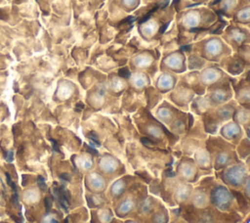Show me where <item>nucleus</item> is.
<instances>
[{
  "mask_svg": "<svg viewBox=\"0 0 250 223\" xmlns=\"http://www.w3.org/2000/svg\"><path fill=\"white\" fill-rule=\"evenodd\" d=\"M125 156L131 173L146 169L154 177H159L161 172L173 165L175 156L170 149H162L144 140L127 142Z\"/></svg>",
  "mask_w": 250,
  "mask_h": 223,
  "instance_id": "f257e3e1",
  "label": "nucleus"
},
{
  "mask_svg": "<svg viewBox=\"0 0 250 223\" xmlns=\"http://www.w3.org/2000/svg\"><path fill=\"white\" fill-rule=\"evenodd\" d=\"M209 201L210 204L217 209L228 213H237L243 220L250 214V201L242 192L227 187L216 178L209 190Z\"/></svg>",
  "mask_w": 250,
  "mask_h": 223,
  "instance_id": "423d86ee",
  "label": "nucleus"
},
{
  "mask_svg": "<svg viewBox=\"0 0 250 223\" xmlns=\"http://www.w3.org/2000/svg\"><path fill=\"white\" fill-rule=\"evenodd\" d=\"M189 1L192 2L196 6H200V5H208L213 0H189Z\"/></svg>",
  "mask_w": 250,
  "mask_h": 223,
  "instance_id": "864d4df0",
  "label": "nucleus"
},
{
  "mask_svg": "<svg viewBox=\"0 0 250 223\" xmlns=\"http://www.w3.org/2000/svg\"><path fill=\"white\" fill-rule=\"evenodd\" d=\"M208 134L205 132L201 118L193 114V121L188 132L180 137L178 143L170 149L175 158L182 156H191L200 147L205 146Z\"/></svg>",
  "mask_w": 250,
  "mask_h": 223,
  "instance_id": "9d476101",
  "label": "nucleus"
},
{
  "mask_svg": "<svg viewBox=\"0 0 250 223\" xmlns=\"http://www.w3.org/2000/svg\"><path fill=\"white\" fill-rule=\"evenodd\" d=\"M246 26H247V27H248V28H249V29H250V22H249V23H248V24H247V25H246Z\"/></svg>",
  "mask_w": 250,
  "mask_h": 223,
  "instance_id": "0e129e2a",
  "label": "nucleus"
},
{
  "mask_svg": "<svg viewBox=\"0 0 250 223\" xmlns=\"http://www.w3.org/2000/svg\"><path fill=\"white\" fill-rule=\"evenodd\" d=\"M134 217L141 218L148 223H169L170 211L169 207L159 198L148 194Z\"/></svg>",
  "mask_w": 250,
  "mask_h": 223,
  "instance_id": "4468645a",
  "label": "nucleus"
},
{
  "mask_svg": "<svg viewBox=\"0 0 250 223\" xmlns=\"http://www.w3.org/2000/svg\"><path fill=\"white\" fill-rule=\"evenodd\" d=\"M131 117L142 140L151 145L162 149H172L180 139L157 120L146 107L132 113Z\"/></svg>",
  "mask_w": 250,
  "mask_h": 223,
  "instance_id": "20e7f679",
  "label": "nucleus"
},
{
  "mask_svg": "<svg viewBox=\"0 0 250 223\" xmlns=\"http://www.w3.org/2000/svg\"><path fill=\"white\" fill-rule=\"evenodd\" d=\"M229 21L238 24L247 25L250 22V4L240 5L234 11Z\"/></svg>",
  "mask_w": 250,
  "mask_h": 223,
  "instance_id": "c03bdc74",
  "label": "nucleus"
},
{
  "mask_svg": "<svg viewBox=\"0 0 250 223\" xmlns=\"http://www.w3.org/2000/svg\"><path fill=\"white\" fill-rule=\"evenodd\" d=\"M38 184H39V186L41 187V189H43V190H45L46 189V184H45V180H44V178L42 177V176H38Z\"/></svg>",
  "mask_w": 250,
  "mask_h": 223,
  "instance_id": "6e6d98bb",
  "label": "nucleus"
},
{
  "mask_svg": "<svg viewBox=\"0 0 250 223\" xmlns=\"http://www.w3.org/2000/svg\"><path fill=\"white\" fill-rule=\"evenodd\" d=\"M86 199L89 207L92 209L103 207L105 205H111V201L108 199L106 193H90L86 196Z\"/></svg>",
  "mask_w": 250,
  "mask_h": 223,
  "instance_id": "79ce46f5",
  "label": "nucleus"
},
{
  "mask_svg": "<svg viewBox=\"0 0 250 223\" xmlns=\"http://www.w3.org/2000/svg\"><path fill=\"white\" fill-rule=\"evenodd\" d=\"M239 5L240 0H213L207 6L210 7L219 18L229 21Z\"/></svg>",
  "mask_w": 250,
  "mask_h": 223,
  "instance_id": "473e14b6",
  "label": "nucleus"
},
{
  "mask_svg": "<svg viewBox=\"0 0 250 223\" xmlns=\"http://www.w3.org/2000/svg\"><path fill=\"white\" fill-rule=\"evenodd\" d=\"M123 223H148V222H146L141 218H138V217H133V218L124 219Z\"/></svg>",
  "mask_w": 250,
  "mask_h": 223,
  "instance_id": "603ef678",
  "label": "nucleus"
},
{
  "mask_svg": "<svg viewBox=\"0 0 250 223\" xmlns=\"http://www.w3.org/2000/svg\"><path fill=\"white\" fill-rule=\"evenodd\" d=\"M117 133L124 142L140 141L141 136L137 131V128L132 120L131 114L125 112H119L115 115Z\"/></svg>",
  "mask_w": 250,
  "mask_h": 223,
  "instance_id": "b1692460",
  "label": "nucleus"
},
{
  "mask_svg": "<svg viewBox=\"0 0 250 223\" xmlns=\"http://www.w3.org/2000/svg\"><path fill=\"white\" fill-rule=\"evenodd\" d=\"M249 44H250V43H249Z\"/></svg>",
  "mask_w": 250,
  "mask_h": 223,
  "instance_id": "774afa93",
  "label": "nucleus"
},
{
  "mask_svg": "<svg viewBox=\"0 0 250 223\" xmlns=\"http://www.w3.org/2000/svg\"><path fill=\"white\" fill-rule=\"evenodd\" d=\"M243 128V132H244V136L250 140V122L244 126H242Z\"/></svg>",
  "mask_w": 250,
  "mask_h": 223,
  "instance_id": "5fc2aeb1",
  "label": "nucleus"
},
{
  "mask_svg": "<svg viewBox=\"0 0 250 223\" xmlns=\"http://www.w3.org/2000/svg\"><path fill=\"white\" fill-rule=\"evenodd\" d=\"M138 177L134 175L133 173H126L116 179H113L106 190V195L108 199L110 200L111 203L117 201L126 191L127 189L132 185L134 181H136Z\"/></svg>",
  "mask_w": 250,
  "mask_h": 223,
  "instance_id": "c85d7f7f",
  "label": "nucleus"
},
{
  "mask_svg": "<svg viewBox=\"0 0 250 223\" xmlns=\"http://www.w3.org/2000/svg\"><path fill=\"white\" fill-rule=\"evenodd\" d=\"M241 192H242L243 196L250 201V173L248 174V176L246 178V181L241 189Z\"/></svg>",
  "mask_w": 250,
  "mask_h": 223,
  "instance_id": "3c124183",
  "label": "nucleus"
},
{
  "mask_svg": "<svg viewBox=\"0 0 250 223\" xmlns=\"http://www.w3.org/2000/svg\"><path fill=\"white\" fill-rule=\"evenodd\" d=\"M244 163L246 164V166H247V168H248V171H249V173H250V156L244 160Z\"/></svg>",
  "mask_w": 250,
  "mask_h": 223,
  "instance_id": "13d9d810",
  "label": "nucleus"
},
{
  "mask_svg": "<svg viewBox=\"0 0 250 223\" xmlns=\"http://www.w3.org/2000/svg\"><path fill=\"white\" fill-rule=\"evenodd\" d=\"M237 106L238 104L232 99L226 104L213 107L206 113L200 116L205 132L208 135H217L220 126L232 119Z\"/></svg>",
  "mask_w": 250,
  "mask_h": 223,
  "instance_id": "f8f14e48",
  "label": "nucleus"
},
{
  "mask_svg": "<svg viewBox=\"0 0 250 223\" xmlns=\"http://www.w3.org/2000/svg\"><path fill=\"white\" fill-rule=\"evenodd\" d=\"M230 80L231 78L206 88L204 96L212 107L221 106L233 99V89Z\"/></svg>",
  "mask_w": 250,
  "mask_h": 223,
  "instance_id": "4be33fe9",
  "label": "nucleus"
},
{
  "mask_svg": "<svg viewBox=\"0 0 250 223\" xmlns=\"http://www.w3.org/2000/svg\"><path fill=\"white\" fill-rule=\"evenodd\" d=\"M153 116L159 120L162 124L168 127L183 112L174 106L172 103L167 101L165 98L152 110L150 111Z\"/></svg>",
  "mask_w": 250,
  "mask_h": 223,
  "instance_id": "cd10ccee",
  "label": "nucleus"
},
{
  "mask_svg": "<svg viewBox=\"0 0 250 223\" xmlns=\"http://www.w3.org/2000/svg\"><path fill=\"white\" fill-rule=\"evenodd\" d=\"M13 152L12 151H10L8 154H7V156H6V159L8 160V161H12L13 160Z\"/></svg>",
  "mask_w": 250,
  "mask_h": 223,
  "instance_id": "4d7b16f0",
  "label": "nucleus"
},
{
  "mask_svg": "<svg viewBox=\"0 0 250 223\" xmlns=\"http://www.w3.org/2000/svg\"><path fill=\"white\" fill-rule=\"evenodd\" d=\"M160 52L157 48L137 50L128 60L126 67L129 71H145L151 79L159 71Z\"/></svg>",
  "mask_w": 250,
  "mask_h": 223,
  "instance_id": "ddd939ff",
  "label": "nucleus"
},
{
  "mask_svg": "<svg viewBox=\"0 0 250 223\" xmlns=\"http://www.w3.org/2000/svg\"><path fill=\"white\" fill-rule=\"evenodd\" d=\"M114 217L111 205L94 208L91 211V223H109Z\"/></svg>",
  "mask_w": 250,
  "mask_h": 223,
  "instance_id": "58836bf2",
  "label": "nucleus"
},
{
  "mask_svg": "<svg viewBox=\"0 0 250 223\" xmlns=\"http://www.w3.org/2000/svg\"><path fill=\"white\" fill-rule=\"evenodd\" d=\"M148 194L147 185L138 178L117 201L111 203L115 217L122 220L134 217Z\"/></svg>",
  "mask_w": 250,
  "mask_h": 223,
  "instance_id": "0eeeda50",
  "label": "nucleus"
},
{
  "mask_svg": "<svg viewBox=\"0 0 250 223\" xmlns=\"http://www.w3.org/2000/svg\"><path fill=\"white\" fill-rule=\"evenodd\" d=\"M214 180H215L214 175L202 176L200 180L193 185L192 193L188 202L185 204V206L201 209L210 205L209 190Z\"/></svg>",
  "mask_w": 250,
  "mask_h": 223,
  "instance_id": "412c9836",
  "label": "nucleus"
},
{
  "mask_svg": "<svg viewBox=\"0 0 250 223\" xmlns=\"http://www.w3.org/2000/svg\"><path fill=\"white\" fill-rule=\"evenodd\" d=\"M187 55V67L188 70H200L202 69L208 62L190 51L188 48H184Z\"/></svg>",
  "mask_w": 250,
  "mask_h": 223,
  "instance_id": "37998d69",
  "label": "nucleus"
},
{
  "mask_svg": "<svg viewBox=\"0 0 250 223\" xmlns=\"http://www.w3.org/2000/svg\"><path fill=\"white\" fill-rule=\"evenodd\" d=\"M179 79L188 86L195 95H204L206 88L202 85L199 79V70H187L179 75Z\"/></svg>",
  "mask_w": 250,
  "mask_h": 223,
  "instance_id": "4c0bfd02",
  "label": "nucleus"
},
{
  "mask_svg": "<svg viewBox=\"0 0 250 223\" xmlns=\"http://www.w3.org/2000/svg\"><path fill=\"white\" fill-rule=\"evenodd\" d=\"M188 48L208 63L215 64H219L223 58L232 53V50L223 38L219 34L214 33L193 42Z\"/></svg>",
  "mask_w": 250,
  "mask_h": 223,
  "instance_id": "1a4fd4ad",
  "label": "nucleus"
},
{
  "mask_svg": "<svg viewBox=\"0 0 250 223\" xmlns=\"http://www.w3.org/2000/svg\"><path fill=\"white\" fill-rule=\"evenodd\" d=\"M248 174V168L244 161L241 160L214 172V176L219 182L230 189L238 191H241Z\"/></svg>",
  "mask_w": 250,
  "mask_h": 223,
  "instance_id": "dca6fc26",
  "label": "nucleus"
},
{
  "mask_svg": "<svg viewBox=\"0 0 250 223\" xmlns=\"http://www.w3.org/2000/svg\"><path fill=\"white\" fill-rule=\"evenodd\" d=\"M179 208L181 216L188 223H242L243 221L239 214L223 212L211 204L201 209L185 205Z\"/></svg>",
  "mask_w": 250,
  "mask_h": 223,
  "instance_id": "6e6552de",
  "label": "nucleus"
},
{
  "mask_svg": "<svg viewBox=\"0 0 250 223\" xmlns=\"http://www.w3.org/2000/svg\"><path fill=\"white\" fill-rule=\"evenodd\" d=\"M120 107L122 112L132 114L143 107H146L144 92H137L127 89L120 97Z\"/></svg>",
  "mask_w": 250,
  "mask_h": 223,
  "instance_id": "bb28decb",
  "label": "nucleus"
},
{
  "mask_svg": "<svg viewBox=\"0 0 250 223\" xmlns=\"http://www.w3.org/2000/svg\"><path fill=\"white\" fill-rule=\"evenodd\" d=\"M105 89L107 93L115 98H120L128 89V83L125 75H122L118 70L112 72L105 82Z\"/></svg>",
  "mask_w": 250,
  "mask_h": 223,
  "instance_id": "2f4dec72",
  "label": "nucleus"
},
{
  "mask_svg": "<svg viewBox=\"0 0 250 223\" xmlns=\"http://www.w3.org/2000/svg\"><path fill=\"white\" fill-rule=\"evenodd\" d=\"M179 75L169 71H158L152 78L151 85L162 95L169 93L178 83Z\"/></svg>",
  "mask_w": 250,
  "mask_h": 223,
  "instance_id": "7c9ffc66",
  "label": "nucleus"
},
{
  "mask_svg": "<svg viewBox=\"0 0 250 223\" xmlns=\"http://www.w3.org/2000/svg\"><path fill=\"white\" fill-rule=\"evenodd\" d=\"M51 141H52V143H53V148H54V150H55V151H57L58 153H60V149H59V147H58L57 142H56V141H54V140H51Z\"/></svg>",
  "mask_w": 250,
  "mask_h": 223,
  "instance_id": "bf43d9fd",
  "label": "nucleus"
},
{
  "mask_svg": "<svg viewBox=\"0 0 250 223\" xmlns=\"http://www.w3.org/2000/svg\"><path fill=\"white\" fill-rule=\"evenodd\" d=\"M145 100H146V108L149 111H152L163 99L164 95L159 93L152 85H149L144 91Z\"/></svg>",
  "mask_w": 250,
  "mask_h": 223,
  "instance_id": "a19ab883",
  "label": "nucleus"
},
{
  "mask_svg": "<svg viewBox=\"0 0 250 223\" xmlns=\"http://www.w3.org/2000/svg\"><path fill=\"white\" fill-rule=\"evenodd\" d=\"M220 36L233 51L244 44L250 43V29L246 25L238 24L229 21L223 28Z\"/></svg>",
  "mask_w": 250,
  "mask_h": 223,
  "instance_id": "6ab92c4d",
  "label": "nucleus"
},
{
  "mask_svg": "<svg viewBox=\"0 0 250 223\" xmlns=\"http://www.w3.org/2000/svg\"><path fill=\"white\" fill-rule=\"evenodd\" d=\"M194 97L195 93L180 79L176 86L164 96L167 101L184 112H188L189 105Z\"/></svg>",
  "mask_w": 250,
  "mask_h": 223,
  "instance_id": "5701e85b",
  "label": "nucleus"
},
{
  "mask_svg": "<svg viewBox=\"0 0 250 223\" xmlns=\"http://www.w3.org/2000/svg\"><path fill=\"white\" fill-rule=\"evenodd\" d=\"M128 70V69H127ZM128 88L137 92H144L146 87L151 85V77L145 71H129L126 75Z\"/></svg>",
  "mask_w": 250,
  "mask_h": 223,
  "instance_id": "c9c22d12",
  "label": "nucleus"
},
{
  "mask_svg": "<svg viewBox=\"0 0 250 223\" xmlns=\"http://www.w3.org/2000/svg\"><path fill=\"white\" fill-rule=\"evenodd\" d=\"M244 4H250V0H240V5H244Z\"/></svg>",
  "mask_w": 250,
  "mask_h": 223,
  "instance_id": "e2e57ef3",
  "label": "nucleus"
},
{
  "mask_svg": "<svg viewBox=\"0 0 250 223\" xmlns=\"http://www.w3.org/2000/svg\"><path fill=\"white\" fill-rule=\"evenodd\" d=\"M233 100L241 107L250 109V77L245 73L239 77H231Z\"/></svg>",
  "mask_w": 250,
  "mask_h": 223,
  "instance_id": "393cba45",
  "label": "nucleus"
},
{
  "mask_svg": "<svg viewBox=\"0 0 250 223\" xmlns=\"http://www.w3.org/2000/svg\"><path fill=\"white\" fill-rule=\"evenodd\" d=\"M1 223H6V222H1Z\"/></svg>",
  "mask_w": 250,
  "mask_h": 223,
  "instance_id": "338daca9",
  "label": "nucleus"
},
{
  "mask_svg": "<svg viewBox=\"0 0 250 223\" xmlns=\"http://www.w3.org/2000/svg\"><path fill=\"white\" fill-rule=\"evenodd\" d=\"M224 140L232 144L234 147L244 137L243 128L234 120L230 119L222 124L218 130V134Z\"/></svg>",
  "mask_w": 250,
  "mask_h": 223,
  "instance_id": "c756f323",
  "label": "nucleus"
},
{
  "mask_svg": "<svg viewBox=\"0 0 250 223\" xmlns=\"http://www.w3.org/2000/svg\"><path fill=\"white\" fill-rule=\"evenodd\" d=\"M175 176L188 184L194 185L203 176L200 169L195 164L193 158L188 156H182L175 159L173 165Z\"/></svg>",
  "mask_w": 250,
  "mask_h": 223,
  "instance_id": "a211bd4d",
  "label": "nucleus"
},
{
  "mask_svg": "<svg viewBox=\"0 0 250 223\" xmlns=\"http://www.w3.org/2000/svg\"><path fill=\"white\" fill-rule=\"evenodd\" d=\"M51 200L48 198V199H46V208L49 210L50 208H51Z\"/></svg>",
  "mask_w": 250,
  "mask_h": 223,
  "instance_id": "680f3d73",
  "label": "nucleus"
},
{
  "mask_svg": "<svg viewBox=\"0 0 250 223\" xmlns=\"http://www.w3.org/2000/svg\"><path fill=\"white\" fill-rule=\"evenodd\" d=\"M205 148L211 155L214 172L240 161L235 153V147L219 135H208L205 141Z\"/></svg>",
  "mask_w": 250,
  "mask_h": 223,
  "instance_id": "9b49d317",
  "label": "nucleus"
},
{
  "mask_svg": "<svg viewBox=\"0 0 250 223\" xmlns=\"http://www.w3.org/2000/svg\"><path fill=\"white\" fill-rule=\"evenodd\" d=\"M174 22L179 32L195 33L197 41L201 39V32L220 35L229 21L219 18L207 5H200L177 12Z\"/></svg>",
  "mask_w": 250,
  "mask_h": 223,
  "instance_id": "f03ea898",
  "label": "nucleus"
},
{
  "mask_svg": "<svg viewBox=\"0 0 250 223\" xmlns=\"http://www.w3.org/2000/svg\"><path fill=\"white\" fill-rule=\"evenodd\" d=\"M97 169L110 181L126 173H131L128 164L119 156L109 152L99 154Z\"/></svg>",
  "mask_w": 250,
  "mask_h": 223,
  "instance_id": "f3484780",
  "label": "nucleus"
},
{
  "mask_svg": "<svg viewBox=\"0 0 250 223\" xmlns=\"http://www.w3.org/2000/svg\"><path fill=\"white\" fill-rule=\"evenodd\" d=\"M232 120L241 126L248 124L250 122V109H246L238 105L234 111Z\"/></svg>",
  "mask_w": 250,
  "mask_h": 223,
  "instance_id": "49530a36",
  "label": "nucleus"
},
{
  "mask_svg": "<svg viewBox=\"0 0 250 223\" xmlns=\"http://www.w3.org/2000/svg\"><path fill=\"white\" fill-rule=\"evenodd\" d=\"M113 5L119 8L127 15H133V13L141 6L142 0H109Z\"/></svg>",
  "mask_w": 250,
  "mask_h": 223,
  "instance_id": "a18cd8bd",
  "label": "nucleus"
},
{
  "mask_svg": "<svg viewBox=\"0 0 250 223\" xmlns=\"http://www.w3.org/2000/svg\"><path fill=\"white\" fill-rule=\"evenodd\" d=\"M159 71H169L175 74H183L188 70L187 55L184 48L162 53L158 66Z\"/></svg>",
  "mask_w": 250,
  "mask_h": 223,
  "instance_id": "aec40b11",
  "label": "nucleus"
},
{
  "mask_svg": "<svg viewBox=\"0 0 250 223\" xmlns=\"http://www.w3.org/2000/svg\"><path fill=\"white\" fill-rule=\"evenodd\" d=\"M171 2L172 0H142L141 5H151V6H154L155 8H158V7L166 6Z\"/></svg>",
  "mask_w": 250,
  "mask_h": 223,
  "instance_id": "8fccbe9b",
  "label": "nucleus"
},
{
  "mask_svg": "<svg viewBox=\"0 0 250 223\" xmlns=\"http://www.w3.org/2000/svg\"><path fill=\"white\" fill-rule=\"evenodd\" d=\"M213 107L209 104L206 97L204 95H195V97L192 99L188 112L196 116H202L204 113H206L209 110H211Z\"/></svg>",
  "mask_w": 250,
  "mask_h": 223,
  "instance_id": "ea45409f",
  "label": "nucleus"
},
{
  "mask_svg": "<svg viewBox=\"0 0 250 223\" xmlns=\"http://www.w3.org/2000/svg\"><path fill=\"white\" fill-rule=\"evenodd\" d=\"M176 10L172 2L158 7L135 23L136 33L147 43H159L170 23L174 21Z\"/></svg>",
  "mask_w": 250,
  "mask_h": 223,
  "instance_id": "39448f33",
  "label": "nucleus"
},
{
  "mask_svg": "<svg viewBox=\"0 0 250 223\" xmlns=\"http://www.w3.org/2000/svg\"><path fill=\"white\" fill-rule=\"evenodd\" d=\"M195 164L202 172L203 176L207 175H214L213 169V161L210 153L205 148V146L198 148L191 156Z\"/></svg>",
  "mask_w": 250,
  "mask_h": 223,
  "instance_id": "f704fd0d",
  "label": "nucleus"
},
{
  "mask_svg": "<svg viewBox=\"0 0 250 223\" xmlns=\"http://www.w3.org/2000/svg\"><path fill=\"white\" fill-rule=\"evenodd\" d=\"M246 74H247V75H248V76H249V77H250V70H249V71H248V72H247V73H246Z\"/></svg>",
  "mask_w": 250,
  "mask_h": 223,
  "instance_id": "69168bd1",
  "label": "nucleus"
},
{
  "mask_svg": "<svg viewBox=\"0 0 250 223\" xmlns=\"http://www.w3.org/2000/svg\"><path fill=\"white\" fill-rule=\"evenodd\" d=\"M169 211H170L169 223H188L181 216L179 207H169Z\"/></svg>",
  "mask_w": 250,
  "mask_h": 223,
  "instance_id": "09e8293b",
  "label": "nucleus"
},
{
  "mask_svg": "<svg viewBox=\"0 0 250 223\" xmlns=\"http://www.w3.org/2000/svg\"><path fill=\"white\" fill-rule=\"evenodd\" d=\"M110 182L98 170L90 171L85 178V185L90 193H105Z\"/></svg>",
  "mask_w": 250,
  "mask_h": 223,
  "instance_id": "72a5a7b5",
  "label": "nucleus"
},
{
  "mask_svg": "<svg viewBox=\"0 0 250 223\" xmlns=\"http://www.w3.org/2000/svg\"><path fill=\"white\" fill-rule=\"evenodd\" d=\"M109 223H123V220L122 219H119L117 217H114Z\"/></svg>",
  "mask_w": 250,
  "mask_h": 223,
  "instance_id": "052dcab7",
  "label": "nucleus"
},
{
  "mask_svg": "<svg viewBox=\"0 0 250 223\" xmlns=\"http://www.w3.org/2000/svg\"><path fill=\"white\" fill-rule=\"evenodd\" d=\"M235 153L239 160L244 161L250 156V140L244 136L235 146Z\"/></svg>",
  "mask_w": 250,
  "mask_h": 223,
  "instance_id": "de8ad7c7",
  "label": "nucleus"
},
{
  "mask_svg": "<svg viewBox=\"0 0 250 223\" xmlns=\"http://www.w3.org/2000/svg\"><path fill=\"white\" fill-rule=\"evenodd\" d=\"M230 78L231 77L219 66V64L208 63L199 70V79L205 88Z\"/></svg>",
  "mask_w": 250,
  "mask_h": 223,
  "instance_id": "a878e982",
  "label": "nucleus"
},
{
  "mask_svg": "<svg viewBox=\"0 0 250 223\" xmlns=\"http://www.w3.org/2000/svg\"><path fill=\"white\" fill-rule=\"evenodd\" d=\"M193 121V114L189 112H182L179 116L167 127L171 133L178 137L185 135Z\"/></svg>",
  "mask_w": 250,
  "mask_h": 223,
  "instance_id": "e433bc0d",
  "label": "nucleus"
},
{
  "mask_svg": "<svg viewBox=\"0 0 250 223\" xmlns=\"http://www.w3.org/2000/svg\"><path fill=\"white\" fill-rule=\"evenodd\" d=\"M148 193L159 198L168 207L185 205L193 190V185L179 180L170 166L163 170L159 177H154L147 184Z\"/></svg>",
  "mask_w": 250,
  "mask_h": 223,
  "instance_id": "7ed1b4c3",
  "label": "nucleus"
},
{
  "mask_svg": "<svg viewBox=\"0 0 250 223\" xmlns=\"http://www.w3.org/2000/svg\"><path fill=\"white\" fill-rule=\"evenodd\" d=\"M219 66L230 76L239 77L250 70V44H244L223 58Z\"/></svg>",
  "mask_w": 250,
  "mask_h": 223,
  "instance_id": "2eb2a0df",
  "label": "nucleus"
}]
</instances>
